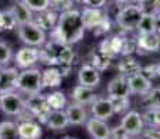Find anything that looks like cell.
I'll return each mask as SVG.
<instances>
[{
  "label": "cell",
  "mask_w": 160,
  "mask_h": 139,
  "mask_svg": "<svg viewBox=\"0 0 160 139\" xmlns=\"http://www.w3.org/2000/svg\"><path fill=\"white\" fill-rule=\"evenodd\" d=\"M50 7L61 13V11L72 8V0H50Z\"/></svg>",
  "instance_id": "39"
},
{
  "label": "cell",
  "mask_w": 160,
  "mask_h": 139,
  "mask_svg": "<svg viewBox=\"0 0 160 139\" xmlns=\"http://www.w3.org/2000/svg\"><path fill=\"white\" fill-rule=\"evenodd\" d=\"M134 52H137V39L124 36V39H122L121 53H120V56H131Z\"/></svg>",
  "instance_id": "37"
},
{
  "label": "cell",
  "mask_w": 160,
  "mask_h": 139,
  "mask_svg": "<svg viewBox=\"0 0 160 139\" xmlns=\"http://www.w3.org/2000/svg\"><path fill=\"white\" fill-rule=\"evenodd\" d=\"M114 114L127 113L130 109V97L128 96H109Z\"/></svg>",
  "instance_id": "28"
},
{
  "label": "cell",
  "mask_w": 160,
  "mask_h": 139,
  "mask_svg": "<svg viewBox=\"0 0 160 139\" xmlns=\"http://www.w3.org/2000/svg\"><path fill=\"white\" fill-rule=\"evenodd\" d=\"M18 138L20 139H39L42 137V127L32 118L21 120L17 124Z\"/></svg>",
  "instance_id": "11"
},
{
  "label": "cell",
  "mask_w": 160,
  "mask_h": 139,
  "mask_svg": "<svg viewBox=\"0 0 160 139\" xmlns=\"http://www.w3.org/2000/svg\"><path fill=\"white\" fill-rule=\"evenodd\" d=\"M74 50L71 47V45H61L60 49H58V53H57V64L56 67L58 66H71L72 61H74Z\"/></svg>",
  "instance_id": "26"
},
{
  "label": "cell",
  "mask_w": 160,
  "mask_h": 139,
  "mask_svg": "<svg viewBox=\"0 0 160 139\" xmlns=\"http://www.w3.org/2000/svg\"><path fill=\"white\" fill-rule=\"evenodd\" d=\"M128 88H130V93L132 95H139L143 96L152 89V81L145 78L141 72L135 74V75L128 77Z\"/></svg>",
  "instance_id": "13"
},
{
  "label": "cell",
  "mask_w": 160,
  "mask_h": 139,
  "mask_svg": "<svg viewBox=\"0 0 160 139\" xmlns=\"http://www.w3.org/2000/svg\"><path fill=\"white\" fill-rule=\"evenodd\" d=\"M18 38L32 47H42L46 43V32L33 21L18 25Z\"/></svg>",
  "instance_id": "3"
},
{
  "label": "cell",
  "mask_w": 160,
  "mask_h": 139,
  "mask_svg": "<svg viewBox=\"0 0 160 139\" xmlns=\"http://www.w3.org/2000/svg\"><path fill=\"white\" fill-rule=\"evenodd\" d=\"M57 20H58L57 11L49 7L43 11H39L38 17L33 18V22H35L39 28H42L43 31H52L57 25Z\"/></svg>",
  "instance_id": "15"
},
{
  "label": "cell",
  "mask_w": 160,
  "mask_h": 139,
  "mask_svg": "<svg viewBox=\"0 0 160 139\" xmlns=\"http://www.w3.org/2000/svg\"><path fill=\"white\" fill-rule=\"evenodd\" d=\"M63 77L56 66H50L42 71V85L43 88H57L61 85Z\"/></svg>",
  "instance_id": "23"
},
{
  "label": "cell",
  "mask_w": 160,
  "mask_h": 139,
  "mask_svg": "<svg viewBox=\"0 0 160 139\" xmlns=\"http://www.w3.org/2000/svg\"><path fill=\"white\" fill-rule=\"evenodd\" d=\"M17 25V20L10 10L2 11V31H11Z\"/></svg>",
  "instance_id": "34"
},
{
  "label": "cell",
  "mask_w": 160,
  "mask_h": 139,
  "mask_svg": "<svg viewBox=\"0 0 160 139\" xmlns=\"http://www.w3.org/2000/svg\"><path fill=\"white\" fill-rule=\"evenodd\" d=\"M142 116L143 124H146L149 128H160V107L158 109H148Z\"/></svg>",
  "instance_id": "29"
},
{
  "label": "cell",
  "mask_w": 160,
  "mask_h": 139,
  "mask_svg": "<svg viewBox=\"0 0 160 139\" xmlns=\"http://www.w3.org/2000/svg\"><path fill=\"white\" fill-rule=\"evenodd\" d=\"M107 93L109 96H128L130 88H128V79L122 75H117L107 85Z\"/></svg>",
  "instance_id": "21"
},
{
  "label": "cell",
  "mask_w": 160,
  "mask_h": 139,
  "mask_svg": "<svg viewBox=\"0 0 160 139\" xmlns=\"http://www.w3.org/2000/svg\"><path fill=\"white\" fill-rule=\"evenodd\" d=\"M142 106H145L146 109H158V107H160V86L152 88L146 95H143Z\"/></svg>",
  "instance_id": "27"
},
{
  "label": "cell",
  "mask_w": 160,
  "mask_h": 139,
  "mask_svg": "<svg viewBox=\"0 0 160 139\" xmlns=\"http://www.w3.org/2000/svg\"><path fill=\"white\" fill-rule=\"evenodd\" d=\"M91 110H92V114H93L95 118L103 120V121L109 120L110 117L114 114L109 97H96L91 103Z\"/></svg>",
  "instance_id": "12"
},
{
  "label": "cell",
  "mask_w": 160,
  "mask_h": 139,
  "mask_svg": "<svg viewBox=\"0 0 160 139\" xmlns=\"http://www.w3.org/2000/svg\"><path fill=\"white\" fill-rule=\"evenodd\" d=\"M102 8H93V7H85L81 11V18H82V24H84L85 29H93L104 17Z\"/></svg>",
  "instance_id": "17"
},
{
  "label": "cell",
  "mask_w": 160,
  "mask_h": 139,
  "mask_svg": "<svg viewBox=\"0 0 160 139\" xmlns=\"http://www.w3.org/2000/svg\"><path fill=\"white\" fill-rule=\"evenodd\" d=\"M141 74H142L145 78L148 79H155V78H158V64H149V66H145V67H142L139 71Z\"/></svg>",
  "instance_id": "41"
},
{
  "label": "cell",
  "mask_w": 160,
  "mask_h": 139,
  "mask_svg": "<svg viewBox=\"0 0 160 139\" xmlns=\"http://www.w3.org/2000/svg\"><path fill=\"white\" fill-rule=\"evenodd\" d=\"M13 58V49L6 42H0V67L7 66Z\"/></svg>",
  "instance_id": "35"
},
{
  "label": "cell",
  "mask_w": 160,
  "mask_h": 139,
  "mask_svg": "<svg viewBox=\"0 0 160 139\" xmlns=\"http://www.w3.org/2000/svg\"><path fill=\"white\" fill-rule=\"evenodd\" d=\"M63 139H75V138H72V137H64Z\"/></svg>",
  "instance_id": "50"
},
{
  "label": "cell",
  "mask_w": 160,
  "mask_h": 139,
  "mask_svg": "<svg viewBox=\"0 0 160 139\" xmlns=\"http://www.w3.org/2000/svg\"><path fill=\"white\" fill-rule=\"evenodd\" d=\"M92 66L99 71V72H102V71L107 70L112 66V58L106 57V56H103L100 53H96L92 56Z\"/></svg>",
  "instance_id": "33"
},
{
  "label": "cell",
  "mask_w": 160,
  "mask_h": 139,
  "mask_svg": "<svg viewBox=\"0 0 160 139\" xmlns=\"http://www.w3.org/2000/svg\"><path fill=\"white\" fill-rule=\"evenodd\" d=\"M160 50V35L156 32L153 33H143L138 35L137 38V53L138 54H148L155 53Z\"/></svg>",
  "instance_id": "7"
},
{
  "label": "cell",
  "mask_w": 160,
  "mask_h": 139,
  "mask_svg": "<svg viewBox=\"0 0 160 139\" xmlns=\"http://www.w3.org/2000/svg\"><path fill=\"white\" fill-rule=\"evenodd\" d=\"M122 128L131 135V137H137V135L142 134L143 131V120H142V116H141L138 111H127L125 116L122 117L121 120V124Z\"/></svg>",
  "instance_id": "9"
},
{
  "label": "cell",
  "mask_w": 160,
  "mask_h": 139,
  "mask_svg": "<svg viewBox=\"0 0 160 139\" xmlns=\"http://www.w3.org/2000/svg\"><path fill=\"white\" fill-rule=\"evenodd\" d=\"M116 3H120V4H122V3H128V2H132V0H114Z\"/></svg>",
  "instance_id": "47"
},
{
  "label": "cell",
  "mask_w": 160,
  "mask_h": 139,
  "mask_svg": "<svg viewBox=\"0 0 160 139\" xmlns=\"http://www.w3.org/2000/svg\"><path fill=\"white\" fill-rule=\"evenodd\" d=\"M71 97L75 103L85 106V104H91L98 96L92 88H88V86H84V85H77L71 92Z\"/></svg>",
  "instance_id": "22"
},
{
  "label": "cell",
  "mask_w": 160,
  "mask_h": 139,
  "mask_svg": "<svg viewBox=\"0 0 160 139\" xmlns=\"http://www.w3.org/2000/svg\"><path fill=\"white\" fill-rule=\"evenodd\" d=\"M117 68H118L120 75L128 78V77L139 72L142 66H141V63L137 58L131 57V56H122L121 61H118V64H117Z\"/></svg>",
  "instance_id": "18"
},
{
  "label": "cell",
  "mask_w": 160,
  "mask_h": 139,
  "mask_svg": "<svg viewBox=\"0 0 160 139\" xmlns=\"http://www.w3.org/2000/svg\"><path fill=\"white\" fill-rule=\"evenodd\" d=\"M142 15V10L137 4H127L117 13L116 22L122 31H134L137 29Z\"/></svg>",
  "instance_id": "4"
},
{
  "label": "cell",
  "mask_w": 160,
  "mask_h": 139,
  "mask_svg": "<svg viewBox=\"0 0 160 139\" xmlns=\"http://www.w3.org/2000/svg\"><path fill=\"white\" fill-rule=\"evenodd\" d=\"M143 14H156L160 10V0H135Z\"/></svg>",
  "instance_id": "32"
},
{
  "label": "cell",
  "mask_w": 160,
  "mask_h": 139,
  "mask_svg": "<svg viewBox=\"0 0 160 139\" xmlns=\"http://www.w3.org/2000/svg\"><path fill=\"white\" fill-rule=\"evenodd\" d=\"M39 60V49L32 47V46H27V47H21L14 56V63L17 68H29L32 67L36 61Z\"/></svg>",
  "instance_id": "8"
},
{
  "label": "cell",
  "mask_w": 160,
  "mask_h": 139,
  "mask_svg": "<svg viewBox=\"0 0 160 139\" xmlns=\"http://www.w3.org/2000/svg\"><path fill=\"white\" fill-rule=\"evenodd\" d=\"M155 31L160 35V10L155 14Z\"/></svg>",
  "instance_id": "46"
},
{
  "label": "cell",
  "mask_w": 160,
  "mask_h": 139,
  "mask_svg": "<svg viewBox=\"0 0 160 139\" xmlns=\"http://www.w3.org/2000/svg\"><path fill=\"white\" fill-rule=\"evenodd\" d=\"M130 137L131 135L128 134L121 125H118V127H116V128L110 129V135L107 139H130Z\"/></svg>",
  "instance_id": "42"
},
{
  "label": "cell",
  "mask_w": 160,
  "mask_h": 139,
  "mask_svg": "<svg viewBox=\"0 0 160 139\" xmlns=\"http://www.w3.org/2000/svg\"><path fill=\"white\" fill-rule=\"evenodd\" d=\"M137 29L139 31V35L156 32L155 31V14H143L139 24H138Z\"/></svg>",
  "instance_id": "31"
},
{
  "label": "cell",
  "mask_w": 160,
  "mask_h": 139,
  "mask_svg": "<svg viewBox=\"0 0 160 139\" xmlns=\"http://www.w3.org/2000/svg\"><path fill=\"white\" fill-rule=\"evenodd\" d=\"M72 2H75V3H79V2H81V0H72Z\"/></svg>",
  "instance_id": "51"
},
{
  "label": "cell",
  "mask_w": 160,
  "mask_h": 139,
  "mask_svg": "<svg viewBox=\"0 0 160 139\" xmlns=\"http://www.w3.org/2000/svg\"><path fill=\"white\" fill-rule=\"evenodd\" d=\"M0 31H2V11H0Z\"/></svg>",
  "instance_id": "49"
},
{
  "label": "cell",
  "mask_w": 160,
  "mask_h": 139,
  "mask_svg": "<svg viewBox=\"0 0 160 139\" xmlns=\"http://www.w3.org/2000/svg\"><path fill=\"white\" fill-rule=\"evenodd\" d=\"M46 100H48L50 110H64V107L67 106V97L61 91H56L53 93L48 95Z\"/></svg>",
  "instance_id": "25"
},
{
  "label": "cell",
  "mask_w": 160,
  "mask_h": 139,
  "mask_svg": "<svg viewBox=\"0 0 160 139\" xmlns=\"http://www.w3.org/2000/svg\"><path fill=\"white\" fill-rule=\"evenodd\" d=\"M21 91L27 95L41 93L43 89L42 85V71L38 68H25L18 72L15 79V91Z\"/></svg>",
  "instance_id": "2"
},
{
  "label": "cell",
  "mask_w": 160,
  "mask_h": 139,
  "mask_svg": "<svg viewBox=\"0 0 160 139\" xmlns=\"http://www.w3.org/2000/svg\"><path fill=\"white\" fill-rule=\"evenodd\" d=\"M0 96H2V89H0Z\"/></svg>",
  "instance_id": "53"
},
{
  "label": "cell",
  "mask_w": 160,
  "mask_h": 139,
  "mask_svg": "<svg viewBox=\"0 0 160 139\" xmlns=\"http://www.w3.org/2000/svg\"><path fill=\"white\" fill-rule=\"evenodd\" d=\"M142 134L146 139H160V128H146Z\"/></svg>",
  "instance_id": "44"
},
{
  "label": "cell",
  "mask_w": 160,
  "mask_h": 139,
  "mask_svg": "<svg viewBox=\"0 0 160 139\" xmlns=\"http://www.w3.org/2000/svg\"><path fill=\"white\" fill-rule=\"evenodd\" d=\"M25 110L33 118H38L39 122H42V124L46 122V120H48L49 114L52 111L48 104V100H46V96L41 93L29 95L28 99L25 100Z\"/></svg>",
  "instance_id": "6"
},
{
  "label": "cell",
  "mask_w": 160,
  "mask_h": 139,
  "mask_svg": "<svg viewBox=\"0 0 160 139\" xmlns=\"http://www.w3.org/2000/svg\"><path fill=\"white\" fill-rule=\"evenodd\" d=\"M78 82L79 85L93 89L100 83V72L92 64H84L78 71Z\"/></svg>",
  "instance_id": "10"
},
{
  "label": "cell",
  "mask_w": 160,
  "mask_h": 139,
  "mask_svg": "<svg viewBox=\"0 0 160 139\" xmlns=\"http://www.w3.org/2000/svg\"><path fill=\"white\" fill-rule=\"evenodd\" d=\"M18 71L15 68H2L0 75V89L2 91H15V79Z\"/></svg>",
  "instance_id": "24"
},
{
  "label": "cell",
  "mask_w": 160,
  "mask_h": 139,
  "mask_svg": "<svg viewBox=\"0 0 160 139\" xmlns=\"http://www.w3.org/2000/svg\"><path fill=\"white\" fill-rule=\"evenodd\" d=\"M158 77L160 78V63L158 64Z\"/></svg>",
  "instance_id": "48"
},
{
  "label": "cell",
  "mask_w": 160,
  "mask_h": 139,
  "mask_svg": "<svg viewBox=\"0 0 160 139\" xmlns=\"http://www.w3.org/2000/svg\"><path fill=\"white\" fill-rule=\"evenodd\" d=\"M122 39H124V36H121V35H113L112 38H110V42H112V47H113V50H114L116 56H120V53H121Z\"/></svg>",
  "instance_id": "43"
},
{
  "label": "cell",
  "mask_w": 160,
  "mask_h": 139,
  "mask_svg": "<svg viewBox=\"0 0 160 139\" xmlns=\"http://www.w3.org/2000/svg\"><path fill=\"white\" fill-rule=\"evenodd\" d=\"M0 139H20L18 138L17 124L13 121L0 122Z\"/></svg>",
  "instance_id": "30"
},
{
  "label": "cell",
  "mask_w": 160,
  "mask_h": 139,
  "mask_svg": "<svg viewBox=\"0 0 160 139\" xmlns=\"http://www.w3.org/2000/svg\"><path fill=\"white\" fill-rule=\"evenodd\" d=\"M87 7H93V8H102L106 6V0H81Z\"/></svg>",
  "instance_id": "45"
},
{
  "label": "cell",
  "mask_w": 160,
  "mask_h": 139,
  "mask_svg": "<svg viewBox=\"0 0 160 139\" xmlns=\"http://www.w3.org/2000/svg\"><path fill=\"white\" fill-rule=\"evenodd\" d=\"M99 53L103 54V56H106V57H109V58H112V60H113L114 57H117L116 53H114V50H113V47H112V42H110V38H106V39H103V41L100 42Z\"/></svg>",
  "instance_id": "38"
},
{
  "label": "cell",
  "mask_w": 160,
  "mask_h": 139,
  "mask_svg": "<svg viewBox=\"0 0 160 139\" xmlns=\"http://www.w3.org/2000/svg\"><path fill=\"white\" fill-rule=\"evenodd\" d=\"M10 11L13 13V15L17 20V24L18 25H22V24H27V22H31L33 21V14H32V10L22 2V0H17V2L13 3L11 6Z\"/></svg>",
  "instance_id": "19"
},
{
  "label": "cell",
  "mask_w": 160,
  "mask_h": 139,
  "mask_svg": "<svg viewBox=\"0 0 160 139\" xmlns=\"http://www.w3.org/2000/svg\"><path fill=\"white\" fill-rule=\"evenodd\" d=\"M45 124L48 125L49 129L61 131V129H66L70 125V122H68V118H67V114L64 110H52Z\"/></svg>",
  "instance_id": "20"
},
{
  "label": "cell",
  "mask_w": 160,
  "mask_h": 139,
  "mask_svg": "<svg viewBox=\"0 0 160 139\" xmlns=\"http://www.w3.org/2000/svg\"><path fill=\"white\" fill-rule=\"evenodd\" d=\"M0 75H2V67H0Z\"/></svg>",
  "instance_id": "52"
},
{
  "label": "cell",
  "mask_w": 160,
  "mask_h": 139,
  "mask_svg": "<svg viewBox=\"0 0 160 139\" xmlns=\"http://www.w3.org/2000/svg\"><path fill=\"white\" fill-rule=\"evenodd\" d=\"M85 124H87V129H88L89 135L93 139H107L109 138L110 128H109V125L106 124V121L92 117Z\"/></svg>",
  "instance_id": "16"
},
{
  "label": "cell",
  "mask_w": 160,
  "mask_h": 139,
  "mask_svg": "<svg viewBox=\"0 0 160 139\" xmlns=\"http://www.w3.org/2000/svg\"><path fill=\"white\" fill-rule=\"evenodd\" d=\"M84 33L81 11L70 8L58 14L57 25L50 31V41L58 45H74L84 38Z\"/></svg>",
  "instance_id": "1"
},
{
  "label": "cell",
  "mask_w": 160,
  "mask_h": 139,
  "mask_svg": "<svg viewBox=\"0 0 160 139\" xmlns=\"http://www.w3.org/2000/svg\"><path fill=\"white\" fill-rule=\"evenodd\" d=\"M0 109L7 116L18 117L25 111V100L14 91H2L0 96Z\"/></svg>",
  "instance_id": "5"
},
{
  "label": "cell",
  "mask_w": 160,
  "mask_h": 139,
  "mask_svg": "<svg viewBox=\"0 0 160 139\" xmlns=\"http://www.w3.org/2000/svg\"><path fill=\"white\" fill-rule=\"evenodd\" d=\"M66 114L67 118H68L70 125H84L85 122L88 121V114L87 110L82 104L79 103H70L68 106L66 107Z\"/></svg>",
  "instance_id": "14"
},
{
  "label": "cell",
  "mask_w": 160,
  "mask_h": 139,
  "mask_svg": "<svg viewBox=\"0 0 160 139\" xmlns=\"http://www.w3.org/2000/svg\"><path fill=\"white\" fill-rule=\"evenodd\" d=\"M109 31H110V20L107 15H104L103 20L93 28V33L96 36H100V35H104L106 32H109Z\"/></svg>",
  "instance_id": "40"
},
{
  "label": "cell",
  "mask_w": 160,
  "mask_h": 139,
  "mask_svg": "<svg viewBox=\"0 0 160 139\" xmlns=\"http://www.w3.org/2000/svg\"><path fill=\"white\" fill-rule=\"evenodd\" d=\"M22 2L35 13L43 11L50 7V0H22Z\"/></svg>",
  "instance_id": "36"
}]
</instances>
